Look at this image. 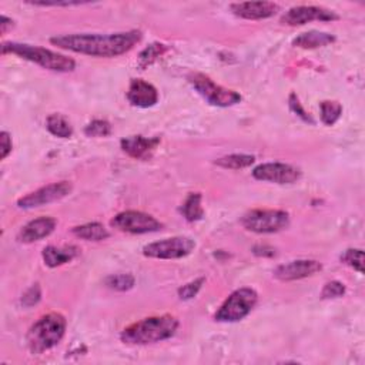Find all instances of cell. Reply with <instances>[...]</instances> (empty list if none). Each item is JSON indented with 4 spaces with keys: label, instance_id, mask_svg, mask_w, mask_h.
I'll use <instances>...</instances> for the list:
<instances>
[{
    "label": "cell",
    "instance_id": "cell-1",
    "mask_svg": "<svg viewBox=\"0 0 365 365\" xmlns=\"http://www.w3.org/2000/svg\"><path fill=\"white\" fill-rule=\"evenodd\" d=\"M143 35L140 30H130L110 35H63L50 39V43L59 49L93 57H117L130 52L140 43Z\"/></svg>",
    "mask_w": 365,
    "mask_h": 365
},
{
    "label": "cell",
    "instance_id": "cell-2",
    "mask_svg": "<svg viewBox=\"0 0 365 365\" xmlns=\"http://www.w3.org/2000/svg\"><path fill=\"white\" fill-rule=\"evenodd\" d=\"M179 325V320L170 314L149 317L126 327L121 331L120 339L128 345L155 344L172 338Z\"/></svg>",
    "mask_w": 365,
    "mask_h": 365
},
{
    "label": "cell",
    "instance_id": "cell-3",
    "mask_svg": "<svg viewBox=\"0 0 365 365\" xmlns=\"http://www.w3.org/2000/svg\"><path fill=\"white\" fill-rule=\"evenodd\" d=\"M2 53L4 55H16L25 60L36 63V64L42 66L43 69H47L52 72L69 73L76 69V62L72 57L59 55L56 52H52L45 47H39V46L8 42V43L2 45Z\"/></svg>",
    "mask_w": 365,
    "mask_h": 365
},
{
    "label": "cell",
    "instance_id": "cell-4",
    "mask_svg": "<svg viewBox=\"0 0 365 365\" xmlns=\"http://www.w3.org/2000/svg\"><path fill=\"white\" fill-rule=\"evenodd\" d=\"M66 318L59 313L40 317L28 332V347L32 354H42L57 345L66 332Z\"/></svg>",
    "mask_w": 365,
    "mask_h": 365
},
{
    "label": "cell",
    "instance_id": "cell-5",
    "mask_svg": "<svg viewBox=\"0 0 365 365\" xmlns=\"http://www.w3.org/2000/svg\"><path fill=\"white\" fill-rule=\"evenodd\" d=\"M259 301L256 290L245 287L238 288L228 296V298L217 310L214 318L218 322H237L246 318Z\"/></svg>",
    "mask_w": 365,
    "mask_h": 365
},
{
    "label": "cell",
    "instance_id": "cell-6",
    "mask_svg": "<svg viewBox=\"0 0 365 365\" xmlns=\"http://www.w3.org/2000/svg\"><path fill=\"white\" fill-rule=\"evenodd\" d=\"M241 225L257 234H273L290 225V215L283 210H252L241 217Z\"/></svg>",
    "mask_w": 365,
    "mask_h": 365
},
{
    "label": "cell",
    "instance_id": "cell-7",
    "mask_svg": "<svg viewBox=\"0 0 365 365\" xmlns=\"http://www.w3.org/2000/svg\"><path fill=\"white\" fill-rule=\"evenodd\" d=\"M187 79L190 84L197 90V93L211 106L230 107L241 101L240 93L214 83L208 76L203 73H190Z\"/></svg>",
    "mask_w": 365,
    "mask_h": 365
},
{
    "label": "cell",
    "instance_id": "cell-8",
    "mask_svg": "<svg viewBox=\"0 0 365 365\" xmlns=\"http://www.w3.org/2000/svg\"><path fill=\"white\" fill-rule=\"evenodd\" d=\"M196 249L194 240L189 237H173L152 242L143 249V254L157 260H179L189 256Z\"/></svg>",
    "mask_w": 365,
    "mask_h": 365
},
{
    "label": "cell",
    "instance_id": "cell-9",
    "mask_svg": "<svg viewBox=\"0 0 365 365\" xmlns=\"http://www.w3.org/2000/svg\"><path fill=\"white\" fill-rule=\"evenodd\" d=\"M110 225L118 231L130 232V234H147L156 232L163 228V224L153 215L142 211H123L118 213L111 221Z\"/></svg>",
    "mask_w": 365,
    "mask_h": 365
},
{
    "label": "cell",
    "instance_id": "cell-10",
    "mask_svg": "<svg viewBox=\"0 0 365 365\" xmlns=\"http://www.w3.org/2000/svg\"><path fill=\"white\" fill-rule=\"evenodd\" d=\"M72 183L70 181H59L49 186H45L36 191L26 194L25 197L18 200V207L21 208H36L42 207L55 201H59L67 197L72 193Z\"/></svg>",
    "mask_w": 365,
    "mask_h": 365
},
{
    "label": "cell",
    "instance_id": "cell-11",
    "mask_svg": "<svg viewBox=\"0 0 365 365\" xmlns=\"http://www.w3.org/2000/svg\"><path fill=\"white\" fill-rule=\"evenodd\" d=\"M253 177L276 184H293L301 179V172L286 163H264L253 170Z\"/></svg>",
    "mask_w": 365,
    "mask_h": 365
},
{
    "label": "cell",
    "instance_id": "cell-12",
    "mask_svg": "<svg viewBox=\"0 0 365 365\" xmlns=\"http://www.w3.org/2000/svg\"><path fill=\"white\" fill-rule=\"evenodd\" d=\"M339 16L328 9L318 6H296L291 8L283 18L281 23L288 26H303L310 22H332L338 21Z\"/></svg>",
    "mask_w": 365,
    "mask_h": 365
},
{
    "label": "cell",
    "instance_id": "cell-13",
    "mask_svg": "<svg viewBox=\"0 0 365 365\" xmlns=\"http://www.w3.org/2000/svg\"><path fill=\"white\" fill-rule=\"evenodd\" d=\"M322 270V264L317 260H296L279 266L274 270V277L280 281H296L311 277Z\"/></svg>",
    "mask_w": 365,
    "mask_h": 365
},
{
    "label": "cell",
    "instance_id": "cell-14",
    "mask_svg": "<svg viewBox=\"0 0 365 365\" xmlns=\"http://www.w3.org/2000/svg\"><path fill=\"white\" fill-rule=\"evenodd\" d=\"M231 12L247 21H263L274 16L279 11V5L273 2H242V4H232L230 6Z\"/></svg>",
    "mask_w": 365,
    "mask_h": 365
},
{
    "label": "cell",
    "instance_id": "cell-15",
    "mask_svg": "<svg viewBox=\"0 0 365 365\" xmlns=\"http://www.w3.org/2000/svg\"><path fill=\"white\" fill-rule=\"evenodd\" d=\"M159 145V137L145 136H129L120 142V146L123 149V152L136 160H149Z\"/></svg>",
    "mask_w": 365,
    "mask_h": 365
},
{
    "label": "cell",
    "instance_id": "cell-16",
    "mask_svg": "<svg viewBox=\"0 0 365 365\" xmlns=\"http://www.w3.org/2000/svg\"><path fill=\"white\" fill-rule=\"evenodd\" d=\"M128 100L135 107L149 108L159 101V91L153 84L142 79H133L128 90Z\"/></svg>",
    "mask_w": 365,
    "mask_h": 365
},
{
    "label": "cell",
    "instance_id": "cell-17",
    "mask_svg": "<svg viewBox=\"0 0 365 365\" xmlns=\"http://www.w3.org/2000/svg\"><path fill=\"white\" fill-rule=\"evenodd\" d=\"M56 224H57V221L52 217L35 218L22 227V230L19 232V241L26 242V245H30V242L46 238L55 231Z\"/></svg>",
    "mask_w": 365,
    "mask_h": 365
},
{
    "label": "cell",
    "instance_id": "cell-18",
    "mask_svg": "<svg viewBox=\"0 0 365 365\" xmlns=\"http://www.w3.org/2000/svg\"><path fill=\"white\" fill-rule=\"evenodd\" d=\"M79 253H80V250L76 246H66V247L49 246L43 250L42 257L47 267L56 269V267H60V266L67 264L72 260H74L79 256Z\"/></svg>",
    "mask_w": 365,
    "mask_h": 365
},
{
    "label": "cell",
    "instance_id": "cell-19",
    "mask_svg": "<svg viewBox=\"0 0 365 365\" xmlns=\"http://www.w3.org/2000/svg\"><path fill=\"white\" fill-rule=\"evenodd\" d=\"M334 42H335V38L332 35L311 30V32H305V33H301L300 36H297L293 40V45L296 47H301V49H317V47L331 45Z\"/></svg>",
    "mask_w": 365,
    "mask_h": 365
},
{
    "label": "cell",
    "instance_id": "cell-20",
    "mask_svg": "<svg viewBox=\"0 0 365 365\" xmlns=\"http://www.w3.org/2000/svg\"><path fill=\"white\" fill-rule=\"evenodd\" d=\"M72 232L86 241H103L110 237L108 230L100 223H87L83 225H77L72 230Z\"/></svg>",
    "mask_w": 365,
    "mask_h": 365
},
{
    "label": "cell",
    "instance_id": "cell-21",
    "mask_svg": "<svg viewBox=\"0 0 365 365\" xmlns=\"http://www.w3.org/2000/svg\"><path fill=\"white\" fill-rule=\"evenodd\" d=\"M201 194L200 193H191L186 201L183 203L181 208H180V213L183 214V217L190 221V223H194V221H200L203 217H204V210H203V206H201Z\"/></svg>",
    "mask_w": 365,
    "mask_h": 365
},
{
    "label": "cell",
    "instance_id": "cell-22",
    "mask_svg": "<svg viewBox=\"0 0 365 365\" xmlns=\"http://www.w3.org/2000/svg\"><path fill=\"white\" fill-rule=\"evenodd\" d=\"M46 128L50 132V135L60 137V139H69L73 135V128L67 121V118L62 114H50L46 120Z\"/></svg>",
    "mask_w": 365,
    "mask_h": 365
},
{
    "label": "cell",
    "instance_id": "cell-23",
    "mask_svg": "<svg viewBox=\"0 0 365 365\" xmlns=\"http://www.w3.org/2000/svg\"><path fill=\"white\" fill-rule=\"evenodd\" d=\"M256 162L254 156L250 155H230L218 159L215 164L223 169L228 170H240V169H247Z\"/></svg>",
    "mask_w": 365,
    "mask_h": 365
},
{
    "label": "cell",
    "instance_id": "cell-24",
    "mask_svg": "<svg viewBox=\"0 0 365 365\" xmlns=\"http://www.w3.org/2000/svg\"><path fill=\"white\" fill-rule=\"evenodd\" d=\"M342 114V106L338 101L324 100L320 103V116L325 126H334Z\"/></svg>",
    "mask_w": 365,
    "mask_h": 365
},
{
    "label": "cell",
    "instance_id": "cell-25",
    "mask_svg": "<svg viewBox=\"0 0 365 365\" xmlns=\"http://www.w3.org/2000/svg\"><path fill=\"white\" fill-rule=\"evenodd\" d=\"M106 286L116 291H129L135 287V277L132 274H116L106 279Z\"/></svg>",
    "mask_w": 365,
    "mask_h": 365
},
{
    "label": "cell",
    "instance_id": "cell-26",
    "mask_svg": "<svg viewBox=\"0 0 365 365\" xmlns=\"http://www.w3.org/2000/svg\"><path fill=\"white\" fill-rule=\"evenodd\" d=\"M167 52V46L162 45V43H153L149 47H146L140 56H139V64L142 67H147L149 64H152L156 59H159L162 55H164Z\"/></svg>",
    "mask_w": 365,
    "mask_h": 365
},
{
    "label": "cell",
    "instance_id": "cell-27",
    "mask_svg": "<svg viewBox=\"0 0 365 365\" xmlns=\"http://www.w3.org/2000/svg\"><path fill=\"white\" fill-rule=\"evenodd\" d=\"M341 262L358 273H364V252L361 249H349L345 250L341 256Z\"/></svg>",
    "mask_w": 365,
    "mask_h": 365
},
{
    "label": "cell",
    "instance_id": "cell-28",
    "mask_svg": "<svg viewBox=\"0 0 365 365\" xmlns=\"http://www.w3.org/2000/svg\"><path fill=\"white\" fill-rule=\"evenodd\" d=\"M111 133V125L106 120H93L84 129V135L89 137H107Z\"/></svg>",
    "mask_w": 365,
    "mask_h": 365
},
{
    "label": "cell",
    "instance_id": "cell-29",
    "mask_svg": "<svg viewBox=\"0 0 365 365\" xmlns=\"http://www.w3.org/2000/svg\"><path fill=\"white\" fill-rule=\"evenodd\" d=\"M204 281H206V279L201 277V279H197V280L183 286L181 288H179V297L181 300H191V298H194L198 294V291L201 290Z\"/></svg>",
    "mask_w": 365,
    "mask_h": 365
},
{
    "label": "cell",
    "instance_id": "cell-30",
    "mask_svg": "<svg viewBox=\"0 0 365 365\" xmlns=\"http://www.w3.org/2000/svg\"><path fill=\"white\" fill-rule=\"evenodd\" d=\"M345 294V287L339 281H330L324 286L321 291L322 300H331V298H339Z\"/></svg>",
    "mask_w": 365,
    "mask_h": 365
},
{
    "label": "cell",
    "instance_id": "cell-31",
    "mask_svg": "<svg viewBox=\"0 0 365 365\" xmlns=\"http://www.w3.org/2000/svg\"><path fill=\"white\" fill-rule=\"evenodd\" d=\"M288 103H290V108L293 110V113H296L303 121H305V123H310V125H314V120L313 117L310 116V113H307L303 107V104L300 103V99L296 93H291L290 94V99H288Z\"/></svg>",
    "mask_w": 365,
    "mask_h": 365
},
{
    "label": "cell",
    "instance_id": "cell-32",
    "mask_svg": "<svg viewBox=\"0 0 365 365\" xmlns=\"http://www.w3.org/2000/svg\"><path fill=\"white\" fill-rule=\"evenodd\" d=\"M42 298V290H40V286L39 284H35L32 286L22 297V304L25 307H33L36 305Z\"/></svg>",
    "mask_w": 365,
    "mask_h": 365
},
{
    "label": "cell",
    "instance_id": "cell-33",
    "mask_svg": "<svg viewBox=\"0 0 365 365\" xmlns=\"http://www.w3.org/2000/svg\"><path fill=\"white\" fill-rule=\"evenodd\" d=\"M0 140H2V159L5 160L12 153V137L8 132H2Z\"/></svg>",
    "mask_w": 365,
    "mask_h": 365
},
{
    "label": "cell",
    "instance_id": "cell-34",
    "mask_svg": "<svg viewBox=\"0 0 365 365\" xmlns=\"http://www.w3.org/2000/svg\"><path fill=\"white\" fill-rule=\"evenodd\" d=\"M30 5H33V6H45V8H47V6H80V5H83L82 2H29Z\"/></svg>",
    "mask_w": 365,
    "mask_h": 365
},
{
    "label": "cell",
    "instance_id": "cell-35",
    "mask_svg": "<svg viewBox=\"0 0 365 365\" xmlns=\"http://www.w3.org/2000/svg\"><path fill=\"white\" fill-rule=\"evenodd\" d=\"M12 26H13V21L4 15V16H2V23H0V28H2V35H6L8 30H9V28H12Z\"/></svg>",
    "mask_w": 365,
    "mask_h": 365
}]
</instances>
